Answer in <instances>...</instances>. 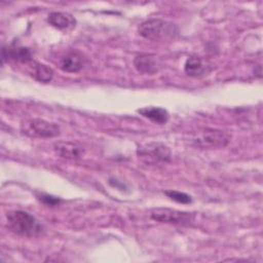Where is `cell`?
Returning a JSON list of instances; mask_svg holds the SVG:
<instances>
[{
    "label": "cell",
    "instance_id": "4fadbf2b",
    "mask_svg": "<svg viewBox=\"0 0 263 263\" xmlns=\"http://www.w3.org/2000/svg\"><path fill=\"white\" fill-rule=\"evenodd\" d=\"M206 64L205 62L197 55L189 57L184 65L185 73L190 77H199L206 73Z\"/></svg>",
    "mask_w": 263,
    "mask_h": 263
},
{
    "label": "cell",
    "instance_id": "30bf717a",
    "mask_svg": "<svg viewBox=\"0 0 263 263\" xmlns=\"http://www.w3.org/2000/svg\"><path fill=\"white\" fill-rule=\"evenodd\" d=\"M5 60H11L13 62L29 64L32 61V53L26 47H3L2 48V63Z\"/></svg>",
    "mask_w": 263,
    "mask_h": 263
},
{
    "label": "cell",
    "instance_id": "5b68a950",
    "mask_svg": "<svg viewBox=\"0 0 263 263\" xmlns=\"http://www.w3.org/2000/svg\"><path fill=\"white\" fill-rule=\"evenodd\" d=\"M24 134L37 138H53L60 135V126L41 118L29 119L22 124Z\"/></svg>",
    "mask_w": 263,
    "mask_h": 263
},
{
    "label": "cell",
    "instance_id": "e0dca14e",
    "mask_svg": "<svg viewBox=\"0 0 263 263\" xmlns=\"http://www.w3.org/2000/svg\"><path fill=\"white\" fill-rule=\"evenodd\" d=\"M109 183L113 186V187H116V188H119V189H121V190H123L124 188H125V186L122 184V183H120L119 181H117V180H113V179H110L109 180Z\"/></svg>",
    "mask_w": 263,
    "mask_h": 263
},
{
    "label": "cell",
    "instance_id": "52a82bcc",
    "mask_svg": "<svg viewBox=\"0 0 263 263\" xmlns=\"http://www.w3.org/2000/svg\"><path fill=\"white\" fill-rule=\"evenodd\" d=\"M54 152L66 159H79L83 156L85 149L82 145L72 141H59L53 144Z\"/></svg>",
    "mask_w": 263,
    "mask_h": 263
},
{
    "label": "cell",
    "instance_id": "8992f818",
    "mask_svg": "<svg viewBox=\"0 0 263 263\" xmlns=\"http://www.w3.org/2000/svg\"><path fill=\"white\" fill-rule=\"evenodd\" d=\"M151 218L157 222L188 224L193 216L190 213L172 210L167 208H155L151 211Z\"/></svg>",
    "mask_w": 263,
    "mask_h": 263
},
{
    "label": "cell",
    "instance_id": "ba28073f",
    "mask_svg": "<svg viewBox=\"0 0 263 263\" xmlns=\"http://www.w3.org/2000/svg\"><path fill=\"white\" fill-rule=\"evenodd\" d=\"M58 66L65 72L77 73L84 67V59L80 53L76 51H70L59 59Z\"/></svg>",
    "mask_w": 263,
    "mask_h": 263
},
{
    "label": "cell",
    "instance_id": "3957f363",
    "mask_svg": "<svg viewBox=\"0 0 263 263\" xmlns=\"http://www.w3.org/2000/svg\"><path fill=\"white\" fill-rule=\"evenodd\" d=\"M230 139L231 136L224 130L205 127L195 134L193 142L196 146L203 149H218L227 146Z\"/></svg>",
    "mask_w": 263,
    "mask_h": 263
},
{
    "label": "cell",
    "instance_id": "7c38bea8",
    "mask_svg": "<svg viewBox=\"0 0 263 263\" xmlns=\"http://www.w3.org/2000/svg\"><path fill=\"white\" fill-rule=\"evenodd\" d=\"M47 22L58 30H68L75 26V20L71 14L60 11L50 12L47 16Z\"/></svg>",
    "mask_w": 263,
    "mask_h": 263
},
{
    "label": "cell",
    "instance_id": "6da1fadb",
    "mask_svg": "<svg viewBox=\"0 0 263 263\" xmlns=\"http://www.w3.org/2000/svg\"><path fill=\"white\" fill-rule=\"evenodd\" d=\"M8 229L21 236L36 237L43 233V225L31 214L24 211H9L6 214Z\"/></svg>",
    "mask_w": 263,
    "mask_h": 263
},
{
    "label": "cell",
    "instance_id": "2e32d148",
    "mask_svg": "<svg viewBox=\"0 0 263 263\" xmlns=\"http://www.w3.org/2000/svg\"><path fill=\"white\" fill-rule=\"evenodd\" d=\"M38 198L40 201H42L47 205H57L61 202L60 198L52 195H48V194H41L40 196H38Z\"/></svg>",
    "mask_w": 263,
    "mask_h": 263
},
{
    "label": "cell",
    "instance_id": "277c9868",
    "mask_svg": "<svg viewBox=\"0 0 263 263\" xmlns=\"http://www.w3.org/2000/svg\"><path fill=\"white\" fill-rule=\"evenodd\" d=\"M137 154L139 158L146 164H157L159 162H167L171 160V150L163 143L152 142L138 148Z\"/></svg>",
    "mask_w": 263,
    "mask_h": 263
},
{
    "label": "cell",
    "instance_id": "9c48e42d",
    "mask_svg": "<svg viewBox=\"0 0 263 263\" xmlns=\"http://www.w3.org/2000/svg\"><path fill=\"white\" fill-rule=\"evenodd\" d=\"M134 66L139 72L144 74H154L158 72L160 68V64L156 57L148 53L137 55L134 59Z\"/></svg>",
    "mask_w": 263,
    "mask_h": 263
},
{
    "label": "cell",
    "instance_id": "5bb4252c",
    "mask_svg": "<svg viewBox=\"0 0 263 263\" xmlns=\"http://www.w3.org/2000/svg\"><path fill=\"white\" fill-rule=\"evenodd\" d=\"M31 66V75L32 77H34L36 80L43 82V83H47L49 81H51L52 77H53V71L51 68H49L48 66L38 63V62H34L31 61L30 63Z\"/></svg>",
    "mask_w": 263,
    "mask_h": 263
},
{
    "label": "cell",
    "instance_id": "7a4b0ae2",
    "mask_svg": "<svg viewBox=\"0 0 263 263\" xmlns=\"http://www.w3.org/2000/svg\"><path fill=\"white\" fill-rule=\"evenodd\" d=\"M139 34L151 41H166L178 35V27L167 21L151 18L143 22L138 28Z\"/></svg>",
    "mask_w": 263,
    "mask_h": 263
},
{
    "label": "cell",
    "instance_id": "8fae6325",
    "mask_svg": "<svg viewBox=\"0 0 263 263\" xmlns=\"http://www.w3.org/2000/svg\"><path fill=\"white\" fill-rule=\"evenodd\" d=\"M137 112L157 124H165L170 118L168 112L161 107H143L138 109Z\"/></svg>",
    "mask_w": 263,
    "mask_h": 263
},
{
    "label": "cell",
    "instance_id": "9a60e30c",
    "mask_svg": "<svg viewBox=\"0 0 263 263\" xmlns=\"http://www.w3.org/2000/svg\"><path fill=\"white\" fill-rule=\"evenodd\" d=\"M164 194L170 197L171 199L179 202V203H184V204H187V203H190L192 202V198L190 195L184 193V192H181V191H177V190H165L164 191Z\"/></svg>",
    "mask_w": 263,
    "mask_h": 263
}]
</instances>
